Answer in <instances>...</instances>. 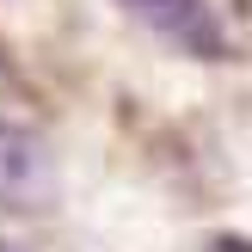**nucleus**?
<instances>
[{
    "instance_id": "obj_1",
    "label": "nucleus",
    "mask_w": 252,
    "mask_h": 252,
    "mask_svg": "<svg viewBox=\"0 0 252 252\" xmlns=\"http://www.w3.org/2000/svg\"><path fill=\"white\" fill-rule=\"evenodd\" d=\"M56 197V160L25 123L0 117V209H43Z\"/></svg>"
},
{
    "instance_id": "obj_2",
    "label": "nucleus",
    "mask_w": 252,
    "mask_h": 252,
    "mask_svg": "<svg viewBox=\"0 0 252 252\" xmlns=\"http://www.w3.org/2000/svg\"><path fill=\"white\" fill-rule=\"evenodd\" d=\"M123 6H129L135 19H148L172 49H185V56H221V49H228L221 19H216L209 0H123Z\"/></svg>"
},
{
    "instance_id": "obj_3",
    "label": "nucleus",
    "mask_w": 252,
    "mask_h": 252,
    "mask_svg": "<svg viewBox=\"0 0 252 252\" xmlns=\"http://www.w3.org/2000/svg\"><path fill=\"white\" fill-rule=\"evenodd\" d=\"M209 252H252V240H246V234H216Z\"/></svg>"
},
{
    "instance_id": "obj_4",
    "label": "nucleus",
    "mask_w": 252,
    "mask_h": 252,
    "mask_svg": "<svg viewBox=\"0 0 252 252\" xmlns=\"http://www.w3.org/2000/svg\"><path fill=\"white\" fill-rule=\"evenodd\" d=\"M0 252H31V246H19V240H0Z\"/></svg>"
}]
</instances>
